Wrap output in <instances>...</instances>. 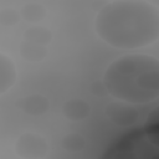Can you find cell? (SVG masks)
<instances>
[{
	"instance_id": "10",
	"label": "cell",
	"mask_w": 159,
	"mask_h": 159,
	"mask_svg": "<svg viewBox=\"0 0 159 159\" xmlns=\"http://www.w3.org/2000/svg\"><path fill=\"white\" fill-rule=\"evenodd\" d=\"M20 56L27 62H40L43 61L47 56L46 46L31 43L27 41H22L20 43Z\"/></svg>"
},
{
	"instance_id": "7",
	"label": "cell",
	"mask_w": 159,
	"mask_h": 159,
	"mask_svg": "<svg viewBox=\"0 0 159 159\" xmlns=\"http://www.w3.org/2000/svg\"><path fill=\"white\" fill-rule=\"evenodd\" d=\"M17 78V71L14 61L0 52V94L7 92Z\"/></svg>"
},
{
	"instance_id": "11",
	"label": "cell",
	"mask_w": 159,
	"mask_h": 159,
	"mask_svg": "<svg viewBox=\"0 0 159 159\" xmlns=\"http://www.w3.org/2000/svg\"><path fill=\"white\" fill-rule=\"evenodd\" d=\"M19 12H20L21 19H24L25 21H27L30 24H37L45 19L47 10L42 4L31 1V2L24 4Z\"/></svg>"
},
{
	"instance_id": "6",
	"label": "cell",
	"mask_w": 159,
	"mask_h": 159,
	"mask_svg": "<svg viewBox=\"0 0 159 159\" xmlns=\"http://www.w3.org/2000/svg\"><path fill=\"white\" fill-rule=\"evenodd\" d=\"M20 109L29 116H42L50 109V101L39 93L29 94L17 102Z\"/></svg>"
},
{
	"instance_id": "12",
	"label": "cell",
	"mask_w": 159,
	"mask_h": 159,
	"mask_svg": "<svg viewBox=\"0 0 159 159\" xmlns=\"http://www.w3.org/2000/svg\"><path fill=\"white\" fill-rule=\"evenodd\" d=\"M61 144L67 152L76 153V152H81L86 147V139L83 135L78 133H70L62 138Z\"/></svg>"
},
{
	"instance_id": "14",
	"label": "cell",
	"mask_w": 159,
	"mask_h": 159,
	"mask_svg": "<svg viewBox=\"0 0 159 159\" xmlns=\"http://www.w3.org/2000/svg\"><path fill=\"white\" fill-rule=\"evenodd\" d=\"M89 92H91L93 96H96V97H104V96L108 94V93H107V89H106V87H104V84H103L102 81H96V82H93V83L91 84V87H89Z\"/></svg>"
},
{
	"instance_id": "13",
	"label": "cell",
	"mask_w": 159,
	"mask_h": 159,
	"mask_svg": "<svg viewBox=\"0 0 159 159\" xmlns=\"http://www.w3.org/2000/svg\"><path fill=\"white\" fill-rule=\"evenodd\" d=\"M20 12L12 7H5L0 10V25L2 26H14L20 21Z\"/></svg>"
},
{
	"instance_id": "5",
	"label": "cell",
	"mask_w": 159,
	"mask_h": 159,
	"mask_svg": "<svg viewBox=\"0 0 159 159\" xmlns=\"http://www.w3.org/2000/svg\"><path fill=\"white\" fill-rule=\"evenodd\" d=\"M104 113L107 118L119 127H129L135 124L140 118V111L129 103L111 102L106 106Z\"/></svg>"
},
{
	"instance_id": "9",
	"label": "cell",
	"mask_w": 159,
	"mask_h": 159,
	"mask_svg": "<svg viewBox=\"0 0 159 159\" xmlns=\"http://www.w3.org/2000/svg\"><path fill=\"white\" fill-rule=\"evenodd\" d=\"M51 40H52V32L45 26L32 25L29 29H26L24 32V41L31 43L46 46L51 42Z\"/></svg>"
},
{
	"instance_id": "3",
	"label": "cell",
	"mask_w": 159,
	"mask_h": 159,
	"mask_svg": "<svg viewBox=\"0 0 159 159\" xmlns=\"http://www.w3.org/2000/svg\"><path fill=\"white\" fill-rule=\"evenodd\" d=\"M158 109L148 117L144 128L133 130L114 142L101 159H159Z\"/></svg>"
},
{
	"instance_id": "2",
	"label": "cell",
	"mask_w": 159,
	"mask_h": 159,
	"mask_svg": "<svg viewBox=\"0 0 159 159\" xmlns=\"http://www.w3.org/2000/svg\"><path fill=\"white\" fill-rule=\"evenodd\" d=\"M107 93L129 104H145L159 97L158 58L130 53L113 61L102 80Z\"/></svg>"
},
{
	"instance_id": "4",
	"label": "cell",
	"mask_w": 159,
	"mask_h": 159,
	"mask_svg": "<svg viewBox=\"0 0 159 159\" xmlns=\"http://www.w3.org/2000/svg\"><path fill=\"white\" fill-rule=\"evenodd\" d=\"M47 152L46 139L36 133H22L15 143V153L22 159H43Z\"/></svg>"
},
{
	"instance_id": "8",
	"label": "cell",
	"mask_w": 159,
	"mask_h": 159,
	"mask_svg": "<svg viewBox=\"0 0 159 159\" xmlns=\"http://www.w3.org/2000/svg\"><path fill=\"white\" fill-rule=\"evenodd\" d=\"M91 113V106L84 99H68L62 104V114L70 120L86 119Z\"/></svg>"
},
{
	"instance_id": "1",
	"label": "cell",
	"mask_w": 159,
	"mask_h": 159,
	"mask_svg": "<svg viewBox=\"0 0 159 159\" xmlns=\"http://www.w3.org/2000/svg\"><path fill=\"white\" fill-rule=\"evenodd\" d=\"M94 29L98 37L112 47H144L159 37V11L143 0L111 1L98 11Z\"/></svg>"
}]
</instances>
